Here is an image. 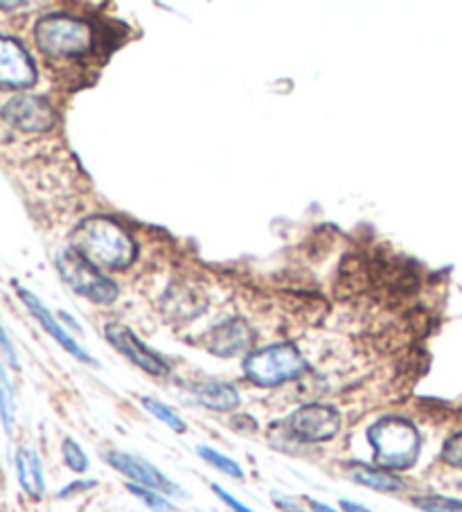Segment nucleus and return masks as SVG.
Wrapping results in <instances>:
<instances>
[{"instance_id": "39448f33", "label": "nucleus", "mask_w": 462, "mask_h": 512, "mask_svg": "<svg viewBox=\"0 0 462 512\" xmlns=\"http://www.w3.org/2000/svg\"><path fill=\"white\" fill-rule=\"evenodd\" d=\"M57 267L61 278L66 280V285L75 289L79 296L93 300V303H113L120 294L115 282L106 278L91 262L84 260L73 246L59 253Z\"/></svg>"}, {"instance_id": "a211bd4d", "label": "nucleus", "mask_w": 462, "mask_h": 512, "mask_svg": "<svg viewBox=\"0 0 462 512\" xmlns=\"http://www.w3.org/2000/svg\"><path fill=\"white\" fill-rule=\"evenodd\" d=\"M197 452H199V456L203 458V461L210 463V465L215 467V470H219L221 474L233 476V479H237V481L244 479V470H242V467H239L230 456H224L221 452H217V449L206 447V445H201V447L197 449Z\"/></svg>"}, {"instance_id": "5701e85b", "label": "nucleus", "mask_w": 462, "mask_h": 512, "mask_svg": "<svg viewBox=\"0 0 462 512\" xmlns=\"http://www.w3.org/2000/svg\"><path fill=\"white\" fill-rule=\"evenodd\" d=\"M442 458H444V463H449L453 467H460V470H462V431L456 436H451L447 443H444Z\"/></svg>"}, {"instance_id": "7ed1b4c3", "label": "nucleus", "mask_w": 462, "mask_h": 512, "mask_svg": "<svg viewBox=\"0 0 462 512\" xmlns=\"http://www.w3.org/2000/svg\"><path fill=\"white\" fill-rule=\"evenodd\" d=\"M34 34H37V46L55 59L84 57L93 50L95 43L91 23L68 14L43 16Z\"/></svg>"}, {"instance_id": "4468645a", "label": "nucleus", "mask_w": 462, "mask_h": 512, "mask_svg": "<svg viewBox=\"0 0 462 512\" xmlns=\"http://www.w3.org/2000/svg\"><path fill=\"white\" fill-rule=\"evenodd\" d=\"M197 395L199 404L208 406L212 411H233L239 406V393L237 388H233L230 384L224 382H206L197 386Z\"/></svg>"}, {"instance_id": "2eb2a0df", "label": "nucleus", "mask_w": 462, "mask_h": 512, "mask_svg": "<svg viewBox=\"0 0 462 512\" xmlns=\"http://www.w3.org/2000/svg\"><path fill=\"white\" fill-rule=\"evenodd\" d=\"M352 481L359 485H366L370 490L377 492H402L404 490V481L399 476L390 474L386 470H379V467H370V465H357L352 467Z\"/></svg>"}, {"instance_id": "bb28decb", "label": "nucleus", "mask_w": 462, "mask_h": 512, "mask_svg": "<svg viewBox=\"0 0 462 512\" xmlns=\"http://www.w3.org/2000/svg\"><path fill=\"white\" fill-rule=\"evenodd\" d=\"M273 503H275V506H278L282 512H305V510H302V508H298L296 503H293L291 499L278 497V494H275V497H273Z\"/></svg>"}, {"instance_id": "423d86ee", "label": "nucleus", "mask_w": 462, "mask_h": 512, "mask_svg": "<svg viewBox=\"0 0 462 512\" xmlns=\"http://www.w3.org/2000/svg\"><path fill=\"white\" fill-rule=\"evenodd\" d=\"M287 427L302 443H325L339 434L343 427L341 413L327 404H307L293 411Z\"/></svg>"}, {"instance_id": "0eeeda50", "label": "nucleus", "mask_w": 462, "mask_h": 512, "mask_svg": "<svg viewBox=\"0 0 462 512\" xmlns=\"http://www.w3.org/2000/svg\"><path fill=\"white\" fill-rule=\"evenodd\" d=\"M3 120L10 122L12 127L19 131H28V134H43L55 127V109L50 107L48 100L34 95H19L12 97L3 107Z\"/></svg>"}, {"instance_id": "ddd939ff", "label": "nucleus", "mask_w": 462, "mask_h": 512, "mask_svg": "<svg viewBox=\"0 0 462 512\" xmlns=\"http://www.w3.org/2000/svg\"><path fill=\"white\" fill-rule=\"evenodd\" d=\"M16 472H19L21 488L30 494L32 499H41L46 492V481H43V470L39 456L32 449H19L16 454Z\"/></svg>"}, {"instance_id": "9d476101", "label": "nucleus", "mask_w": 462, "mask_h": 512, "mask_svg": "<svg viewBox=\"0 0 462 512\" xmlns=\"http://www.w3.org/2000/svg\"><path fill=\"white\" fill-rule=\"evenodd\" d=\"M109 463L120 474L127 476V479H131L136 485H142V488L156 490L161 494H183L179 485L172 483L161 470H156L154 465L145 461V458L124 452H109Z\"/></svg>"}, {"instance_id": "1a4fd4ad", "label": "nucleus", "mask_w": 462, "mask_h": 512, "mask_svg": "<svg viewBox=\"0 0 462 512\" xmlns=\"http://www.w3.org/2000/svg\"><path fill=\"white\" fill-rule=\"evenodd\" d=\"M37 82V68L19 41L0 37V88H28Z\"/></svg>"}, {"instance_id": "6ab92c4d", "label": "nucleus", "mask_w": 462, "mask_h": 512, "mask_svg": "<svg viewBox=\"0 0 462 512\" xmlns=\"http://www.w3.org/2000/svg\"><path fill=\"white\" fill-rule=\"evenodd\" d=\"M14 413H16V400L10 379H7L3 366H0V420L7 434H12L14 427Z\"/></svg>"}, {"instance_id": "20e7f679", "label": "nucleus", "mask_w": 462, "mask_h": 512, "mask_svg": "<svg viewBox=\"0 0 462 512\" xmlns=\"http://www.w3.org/2000/svg\"><path fill=\"white\" fill-rule=\"evenodd\" d=\"M309 370L307 359L291 343H278V346L251 352L244 359V373L253 384L271 388L293 382Z\"/></svg>"}, {"instance_id": "f03ea898", "label": "nucleus", "mask_w": 462, "mask_h": 512, "mask_svg": "<svg viewBox=\"0 0 462 512\" xmlns=\"http://www.w3.org/2000/svg\"><path fill=\"white\" fill-rule=\"evenodd\" d=\"M375 461L384 470H408L417 463L422 440L415 425L404 418H384L368 429Z\"/></svg>"}, {"instance_id": "393cba45", "label": "nucleus", "mask_w": 462, "mask_h": 512, "mask_svg": "<svg viewBox=\"0 0 462 512\" xmlns=\"http://www.w3.org/2000/svg\"><path fill=\"white\" fill-rule=\"evenodd\" d=\"M0 348H3L7 361H10V366H12V368H19V359H16V350H14V346H12V341L7 339L3 325H0Z\"/></svg>"}, {"instance_id": "412c9836", "label": "nucleus", "mask_w": 462, "mask_h": 512, "mask_svg": "<svg viewBox=\"0 0 462 512\" xmlns=\"http://www.w3.org/2000/svg\"><path fill=\"white\" fill-rule=\"evenodd\" d=\"M413 506L422 512H462V501L447 497H415Z\"/></svg>"}, {"instance_id": "dca6fc26", "label": "nucleus", "mask_w": 462, "mask_h": 512, "mask_svg": "<svg viewBox=\"0 0 462 512\" xmlns=\"http://www.w3.org/2000/svg\"><path fill=\"white\" fill-rule=\"evenodd\" d=\"M165 310H170L172 305H176V310L170 314L176 321H190L194 314H201L203 310V300H197V294L190 289L183 287H172L165 294Z\"/></svg>"}, {"instance_id": "4be33fe9", "label": "nucleus", "mask_w": 462, "mask_h": 512, "mask_svg": "<svg viewBox=\"0 0 462 512\" xmlns=\"http://www.w3.org/2000/svg\"><path fill=\"white\" fill-rule=\"evenodd\" d=\"M64 461L70 467V470L77 474H84L88 470V456L84 454V449L79 447L73 438L64 440Z\"/></svg>"}, {"instance_id": "f3484780", "label": "nucleus", "mask_w": 462, "mask_h": 512, "mask_svg": "<svg viewBox=\"0 0 462 512\" xmlns=\"http://www.w3.org/2000/svg\"><path fill=\"white\" fill-rule=\"evenodd\" d=\"M142 406H145V409L156 420H161L163 425H167L172 431H176V434H185V429H188V427H185V422H183V418L179 416V413H176L174 409H170V406H167V404L154 400V397H142Z\"/></svg>"}, {"instance_id": "6e6552de", "label": "nucleus", "mask_w": 462, "mask_h": 512, "mask_svg": "<svg viewBox=\"0 0 462 512\" xmlns=\"http://www.w3.org/2000/svg\"><path fill=\"white\" fill-rule=\"evenodd\" d=\"M106 339H109L111 346L120 352V355L127 357L131 364H136L140 370L154 375V377H165L170 373V364L156 355L154 350H149L145 343H142L136 334H133L127 325L122 323H111L106 325Z\"/></svg>"}, {"instance_id": "f257e3e1", "label": "nucleus", "mask_w": 462, "mask_h": 512, "mask_svg": "<svg viewBox=\"0 0 462 512\" xmlns=\"http://www.w3.org/2000/svg\"><path fill=\"white\" fill-rule=\"evenodd\" d=\"M73 249L97 269L120 271L136 260V242L109 217H91L73 233Z\"/></svg>"}, {"instance_id": "f8f14e48", "label": "nucleus", "mask_w": 462, "mask_h": 512, "mask_svg": "<svg viewBox=\"0 0 462 512\" xmlns=\"http://www.w3.org/2000/svg\"><path fill=\"white\" fill-rule=\"evenodd\" d=\"M19 296L23 298V303L30 307V312L34 314V319H37L43 325V330H46L50 337L59 343L61 348H64L66 352H70V355H73V357H77L79 361H86V364H95L93 357L88 355V352L82 346H79V343L73 337H68V332L61 328L55 316H52V312L48 310L46 305L41 303L37 296L30 294V291L21 289V287H19Z\"/></svg>"}, {"instance_id": "c85d7f7f", "label": "nucleus", "mask_w": 462, "mask_h": 512, "mask_svg": "<svg viewBox=\"0 0 462 512\" xmlns=\"http://www.w3.org/2000/svg\"><path fill=\"white\" fill-rule=\"evenodd\" d=\"M309 508H312V512H339V510H334V508L327 506V503H321V501H316V499H309Z\"/></svg>"}, {"instance_id": "cd10ccee", "label": "nucleus", "mask_w": 462, "mask_h": 512, "mask_svg": "<svg viewBox=\"0 0 462 512\" xmlns=\"http://www.w3.org/2000/svg\"><path fill=\"white\" fill-rule=\"evenodd\" d=\"M341 510L343 512H372L366 506H361V503H354V501H348V499L341 501Z\"/></svg>"}, {"instance_id": "a878e982", "label": "nucleus", "mask_w": 462, "mask_h": 512, "mask_svg": "<svg viewBox=\"0 0 462 512\" xmlns=\"http://www.w3.org/2000/svg\"><path fill=\"white\" fill-rule=\"evenodd\" d=\"M95 488V481H77V483H70L68 488H64L59 492V499H66L70 494H77V492H84V490H91Z\"/></svg>"}, {"instance_id": "b1692460", "label": "nucleus", "mask_w": 462, "mask_h": 512, "mask_svg": "<svg viewBox=\"0 0 462 512\" xmlns=\"http://www.w3.org/2000/svg\"><path fill=\"white\" fill-rule=\"evenodd\" d=\"M212 492H215L217 497H219L221 501H224L226 506H228L230 510H233V512H255V510H251V508H248V506H244V503L239 501V499H235L233 494L226 492L224 488H221V485H212Z\"/></svg>"}, {"instance_id": "9b49d317", "label": "nucleus", "mask_w": 462, "mask_h": 512, "mask_svg": "<svg viewBox=\"0 0 462 512\" xmlns=\"http://www.w3.org/2000/svg\"><path fill=\"white\" fill-rule=\"evenodd\" d=\"M253 330L244 319H228L219 323L208 337V350L217 357H237L251 350Z\"/></svg>"}, {"instance_id": "c756f323", "label": "nucleus", "mask_w": 462, "mask_h": 512, "mask_svg": "<svg viewBox=\"0 0 462 512\" xmlns=\"http://www.w3.org/2000/svg\"><path fill=\"white\" fill-rule=\"evenodd\" d=\"M25 3H0V10H16V7H23Z\"/></svg>"}, {"instance_id": "aec40b11", "label": "nucleus", "mask_w": 462, "mask_h": 512, "mask_svg": "<svg viewBox=\"0 0 462 512\" xmlns=\"http://www.w3.org/2000/svg\"><path fill=\"white\" fill-rule=\"evenodd\" d=\"M129 492L145 503L151 512H174V503L170 499H165V494L161 492L142 488V485H136V483H129Z\"/></svg>"}]
</instances>
